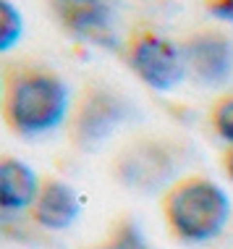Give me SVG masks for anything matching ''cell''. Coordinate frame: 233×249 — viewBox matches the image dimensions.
Wrapping results in <instances>:
<instances>
[{"label":"cell","mask_w":233,"mask_h":249,"mask_svg":"<svg viewBox=\"0 0 233 249\" xmlns=\"http://www.w3.org/2000/svg\"><path fill=\"white\" fill-rule=\"evenodd\" d=\"M126 116H129V105L116 89L100 82L84 84L71 103V113L66 121L68 142L79 152H95L118 131Z\"/></svg>","instance_id":"5"},{"label":"cell","mask_w":233,"mask_h":249,"mask_svg":"<svg viewBox=\"0 0 233 249\" xmlns=\"http://www.w3.org/2000/svg\"><path fill=\"white\" fill-rule=\"evenodd\" d=\"M84 249H150V241L131 215H121L118 220H113L102 239Z\"/></svg>","instance_id":"10"},{"label":"cell","mask_w":233,"mask_h":249,"mask_svg":"<svg viewBox=\"0 0 233 249\" xmlns=\"http://www.w3.org/2000/svg\"><path fill=\"white\" fill-rule=\"evenodd\" d=\"M223 171H225V176L231 178V184H233V147H228L223 155Z\"/></svg>","instance_id":"14"},{"label":"cell","mask_w":233,"mask_h":249,"mask_svg":"<svg viewBox=\"0 0 233 249\" xmlns=\"http://www.w3.org/2000/svg\"><path fill=\"white\" fill-rule=\"evenodd\" d=\"M39 178L24 160L3 155L0 160V207L3 213H24L32 207L37 192Z\"/></svg>","instance_id":"9"},{"label":"cell","mask_w":233,"mask_h":249,"mask_svg":"<svg viewBox=\"0 0 233 249\" xmlns=\"http://www.w3.org/2000/svg\"><path fill=\"white\" fill-rule=\"evenodd\" d=\"M0 53H11L24 37V18L11 0H0Z\"/></svg>","instance_id":"11"},{"label":"cell","mask_w":233,"mask_h":249,"mask_svg":"<svg viewBox=\"0 0 233 249\" xmlns=\"http://www.w3.org/2000/svg\"><path fill=\"white\" fill-rule=\"evenodd\" d=\"M202 5L210 11V16L233 24V0H202Z\"/></svg>","instance_id":"13"},{"label":"cell","mask_w":233,"mask_h":249,"mask_svg":"<svg viewBox=\"0 0 233 249\" xmlns=\"http://www.w3.org/2000/svg\"><path fill=\"white\" fill-rule=\"evenodd\" d=\"M186 73L202 87H223L233 79V39L223 29H194L181 42Z\"/></svg>","instance_id":"6"},{"label":"cell","mask_w":233,"mask_h":249,"mask_svg":"<svg viewBox=\"0 0 233 249\" xmlns=\"http://www.w3.org/2000/svg\"><path fill=\"white\" fill-rule=\"evenodd\" d=\"M50 16L63 32L74 37L95 39L108 32V5L105 0H45Z\"/></svg>","instance_id":"8"},{"label":"cell","mask_w":233,"mask_h":249,"mask_svg":"<svg viewBox=\"0 0 233 249\" xmlns=\"http://www.w3.org/2000/svg\"><path fill=\"white\" fill-rule=\"evenodd\" d=\"M29 220L39 226L42 231H66L76 223L79 213H82V202L79 194L66 184L63 178L55 176H42L39 181V192L29 210Z\"/></svg>","instance_id":"7"},{"label":"cell","mask_w":233,"mask_h":249,"mask_svg":"<svg viewBox=\"0 0 233 249\" xmlns=\"http://www.w3.org/2000/svg\"><path fill=\"white\" fill-rule=\"evenodd\" d=\"M210 129L228 147H233V95H220L210 105Z\"/></svg>","instance_id":"12"},{"label":"cell","mask_w":233,"mask_h":249,"mask_svg":"<svg viewBox=\"0 0 233 249\" xmlns=\"http://www.w3.org/2000/svg\"><path fill=\"white\" fill-rule=\"evenodd\" d=\"M5 126L24 139H37L68 121L71 95L63 76L34 60H11L3 69L0 97Z\"/></svg>","instance_id":"1"},{"label":"cell","mask_w":233,"mask_h":249,"mask_svg":"<svg viewBox=\"0 0 233 249\" xmlns=\"http://www.w3.org/2000/svg\"><path fill=\"white\" fill-rule=\"evenodd\" d=\"M123 63L144 87L155 92H170L183 82L186 63L181 45L152 24H136L129 29L121 50Z\"/></svg>","instance_id":"4"},{"label":"cell","mask_w":233,"mask_h":249,"mask_svg":"<svg viewBox=\"0 0 233 249\" xmlns=\"http://www.w3.org/2000/svg\"><path fill=\"white\" fill-rule=\"evenodd\" d=\"M165 231L181 244H207L217 239L231 220V199L202 173L178 176L160 199Z\"/></svg>","instance_id":"2"},{"label":"cell","mask_w":233,"mask_h":249,"mask_svg":"<svg viewBox=\"0 0 233 249\" xmlns=\"http://www.w3.org/2000/svg\"><path fill=\"white\" fill-rule=\"evenodd\" d=\"M186 147L170 137H134L110 160V176L123 189L150 194L168 189L183 165Z\"/></svg>","instance_id":"3"}]
</instances>
